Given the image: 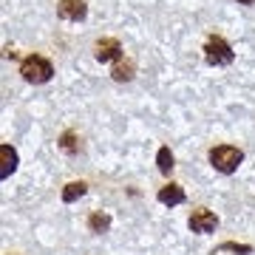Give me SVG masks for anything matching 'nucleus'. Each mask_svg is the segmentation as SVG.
Wrapping results in <instances>:
<instances>
[{
    "label": "nucleus",
    "instance_id": "nucleus-6",
    "mask_svg": "<svg viewBox=\"0 0 255 255\" xmlns=\"http://www.w3.org/2000/svg\"><path fill=\"white\" fill-rule=\"evenodd\" d=\"M57 14L63 20L80 23V20H85V14H88V6H85V0H60V3H57Z\"/></svg>",
    "mask_w": 255,
    "mask_h": 255
},
{
    "label": "nucleus",
    "instance_id": "nucleus-14",
    "mask_svg": "<svg viewBox=\"0 0 255 255\" xmlns=\"http://www.w3.org/2000/svg\"><path fill=\"white\" fill-rule=\"evenodd\" d=\"M238 3H244V6H250V3H255V0H238Z\"/></svg>",
    "mask_w": 255,
    "mask_h": 255
},
{
    "label": "nucleus",
    "instance_id": "nucleus-13",
    "mask_svg": "<svg viewBox=\"0 0 255 255\" xmlns=\"http://www.w3.org/2000/svg\"><path fill=\"white\" fill-rule=\"evenodd\" d=\"M60 147H63L65 153H77L80 150V136L74 130H65L63 136H60Z\"/></svg>",
    "mask_w": 255,
    "mask_h": 255
},
{
    "label": "nucleus",
    "instance_id": "nucleus-11",
    "mask_svg": "<svg viewBox=\"0 0 255 255\" xmlns=\"http://www.w3.org/2000/svg\"><path fill=\"white\" fill-rule=\"evenodd\" d=\"M156 164H159V170H162L164 176H170V170H173V153H170V147H167V145L159 147V153H156Z\"/></svg>",
    "mask_w": 255,
    "mask_h": 255
},
{
    "label": "nucleus",
    "instance_id": "nucleus-15",
    "mask_svg": "<svg viewBox=\"0 0 255 255\" xmlns=\"http://www.w3.org/2000/svg\"><path fill=\"white\" fill-rule=\"evenodd\" d=\"M9 255H14V253H9Z\"/></svg>",
    "mask_w": 255,
    "mask_h": 255
},
{
    "label": "nucleus",
    "instance_id": "nucleus-4",
    "mask_svg": "<svg viewBox=\"0 0 255 255\" xmlns=\"http://www.w3.org/2000/svg\"><path fill=\"white\" fill-rule=\"evenodd\" d=\"M187 227H190L193 233H199V236H207V233H213V230L219 227V216H216V213H210L207 207H199V210H193V213H190Z\"/></svg>",
    "mask_w": 255,
    "mask_h": 255
},
{
    "label": "nucleus",
    "instance_id": "nucleus-12",
    "mask_svg": "<svg viewBox=\"0 0 255 255\" xmlns=\"http://www.w3.org/2000/svg\"><path fill=\"white\" fill-rule=\"evenodd\" d=\"M114 80H117V82L133 80V63H130V60H119L117 68H114Z\"/></svg>",
    "mask_w": 255,
    "mask_h": 255
},
{
    "label": "nucleus",
    "instance_id": "nucleus-10",
    "mask_svg": "<svg viewBox=\"0 0 255 255\" xmlns=\"http://www.w3.org/2000/svg\"><path fill=\"white\" fill-rule=\"evenodd\" d=\"M108 227H111V216H105L100 210L88 216V230H91V233H108Z\"/></svg>",
    "mask_w": 255,
    "mask_h": 255
},
{
    "label": "nucleus",
    "instance_id": "nucleus-8",
    "mask_svg": "<svg viewBox=\"0 0 255 255\" xmlns=\"http://www.w3.org/2000/svg\"><path fill=\"white\" fill-rule=\"evenodd\" d=\"M0 156H3V170H0V176L6 179V176L17 167V153H14V147L11 145H0Z\"/></svg>",
    "mask_w": 255,
    "mask_h": 255
},
{
    "label": "nucleus",
    "instance_id": "nucleus-5",
    "mask_svg": "<svg viewBox=\"0 0 255 255\" xmlns=\"http://www.w3.org/2000/svg\"><path fill=\"white\" fill-rule=\"evenodd\" d=\"M94 57L100 63H111V60H122V46H119L117 37H105L94 43Z\"/></svg>",
    "mask_w": 255,
    "mask_h": 255
},
{
    "label": "nucleus",
    "instance_id": "nucleus-3",
    "mask_svg": "<svg viewBox=\"0 0 255 255\" xmlns=\"http://www.w3.org/2000/svg\"><path fill=\"white\" fill-rule=\"evenodd\" d=\"M233 57L236 54H233V48H230V43L224 37H219V34L207 37V43H204V60L210 65H230Z\"/></svg>",
    "mask_w": 255,
    "mask_h": 255
},
{
    "label": "nucleus",
    "instance_id": "nucleus-1",
    "mask_svg": "<svg viewBox=\"0 0 255 255\" xmlns=\"http://www.w3.org/2000/svg\"><path fill=\"white\" fill-rule=\"evenodd\" d=\"M20 74H23V80L31 82V85H43L54 77V65L48 63L46 57L40 54H28L23 63H20Z\"/></svg>",
    "mask_w": 255,
    "mask_h": 255
},
{
    "label": "nucleus",
    "instance_id": "nucleus-2",
    "mask_svg": "<svg viewBox=\"0 0 255 255\" xmlns=\"http://www.w3.org/2000/svg\"><path fill=\"white\" fill-rule=\"evenodd\" d=\"M244 162V153L236 145H216L210 147V164L219 170V173H236L238 164Z\"/></svg>",
    "mask_w": 255,
    "mask_h": 255
},
{
    "label": "nucleus",
    "instance_id": "nucleus-7",
    "mask_svg": "<svg viewBox=\"0 0 255 255\" xmlns=\"http://www.w3.org/2000/svg\"><path fill=\"white\" fill-rule=\"evenodd\" d=\"M159 201L162 204H182L184 201V190H182V184H176V182H170V184H164L162 190H159Z\"/></svg>",
    "mask_w": 255,
    "mask_h": 255
},
{
    "label": "nucleus",
    "instance_id": "nucleus-9",
    "mask_svg": "<svg viewBox=\"0 0 255 255\" xmlns=\"http://www.w3.org/2000/svg\"><path fill=\"white\" fill-rule=\"evenodd\" d=\"M85 190H88V184L82 182V179L80 182H68L65 184V190H63V201L65 204H71V201H77L80 196H85Z\"/></svg>",
    "mask_w": 255,
    "mask_h": 255
}]
</instances>
